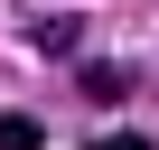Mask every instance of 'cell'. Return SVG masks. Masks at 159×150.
<instances>
[{
    "label": "cell",
    "mask_w": 159,
    "mask_h": 150,
    "mask_svg": "<svg viewBox=\"0 0 159 150\" xmlns=\"http://www.w3.org/2000/svg\"><path fill=\"white\" fill-rule=\"evenodd\" d=\"M38 141H47V131H38L28 113H0V150H38Z\"/></svg>",
    "instance_id": "6da1fadb"
},
{
    "label": "cell",
    "mask_w": 159,
    "mask_h": 150,
    "mask_svg": "<svg viewBox=\"0 0 159 150\" xmlns=\"http://www.w3.org/2000/svg\"><path fill=\"white\" fill-rule=\"evenodd\" d=\"M94 150H150V141H140V131H103Z\"/></svg>",
    "instance_id": "7a4b0ae2"
}]
</instances>
